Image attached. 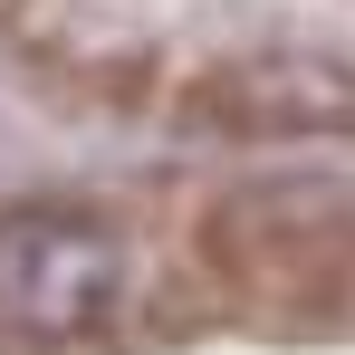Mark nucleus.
I'll return each mask as SVG.
<instances>
[{"mask_svg": "<svg viewBox=\"0 0 355 355\" xmlns=\"http://www.w3.org/2000/svg\"><path fill=\"white\" fill-rule=\"evenodd\" d=\"M135 259L96 202H0V346L77 355L125 317Z\"/></svg>", "mask_w": 355, "mask_h": 355, "instance_id": "f257e3e1", "label": "nucleus"}, {"mask_svg": "<svg viewBox=\"0 0 355 355\" xmlns=\"http://www.w3.org/2000/svg\"><path fill=\"white\" fill-rule=\"evenodd\" d=\"M202 259L211 279L250 307H346L355 297V202L307 192V182H269V192H231L202 221Z\"/></svg>", "mask_w": 355, "mask_h": 355, "instance_id": "f03ea898", "label": "nucleus"}, {"mask_svg": "<svg viewBox=\"0 0 355 355\" xmlns=\"http://www.w3.org/2000/svg\"><path fill=\"white\" fill-rule=\"evenodd\" d=\"M173 116L221 144H288V135H355V58L317 49H250L211 58L173 87Z\"/></svg>", "mask_w": 355, "mask_h": 355, "instance_id": "7ed1b4c3", "label": "nucleus"}]
</instances>
